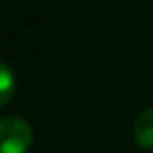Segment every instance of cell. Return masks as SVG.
<instances>
[{
  "mask_svg": "<svg viewBox=\"0 0 153 153\" xmlns=\"http://www.w3.org/2000/svg\"><path fill=\"white\" fill-rule=\"evenodd\" d=\"M33 143V128L23 116L10 114L0 120V153H27Z\"/></svg>",
  "mask_w": 153,
  "mask_h": 153,
  "instance_id": "obj_1",
  "label": "cell"
},
{
  "mask_svg": "<svg viewBox=\"0 0 153 153\" xmlns=\"http://www.w3.org/2000/svg\"><path fill=\"white\" fill-rule=\"evenodd\" d=\"M134 142L146 151H153V107L138 114L134 122Z\"/></svg>",
  "mask_w": 153,
  "mask_h": 153,
  "instance_id": "obj_2",
  "label": "cell"
},
{
  "mask_svg": "<svg viewBox=\"0 0 153 153\" xmlns=\"http://www.w3.org/2000/svg\"><path fill=\"white\" fill-rule=\"evenodd\" d=\"M14 91H16V76L8 68V64H2L0 66V107H6L10 103Z\"/></svg>",
  "mask_w": 153,
  "mask_h": 153,
  "instance_id": "obj_3",
  "label": "cell"
}]
</instances>
